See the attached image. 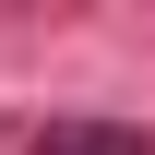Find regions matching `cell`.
I'll list each match as a JSON object with an SVG mask.
<instances>
[{"label":"cell","mask_w":155,"mask_h":155,"mask_svg":"<svg viewBox=\"0 0 155 155\" xmlns=\"http://www.w3.org/2000/svg\"><path fill=\"white\" fill-rule=\"evenodd\" d=\"M36 155H155V131H131V119H48Z\"/></svg>","instance_id":"6da1fadb"}]
</instances>
